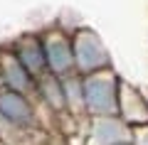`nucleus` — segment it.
<instances>
[{"label": "nucleus", "instance_id": "obj_1", "mask_svg": "<svg viewBox=\"0 0 148 145\" xmlns=\"http://www.w3.org/2000/svg\"><path fill=\"white\" fill-rule=\"evenodd\" d=\"M84 108L89 116H114L119 113V88L121 74L114 67L84 74Z\"/></svg>", "mask_w": 148, "mask_h": 145}, {"label": "nucleus", "instance_id": "obj_2", "mask_svg": "<svg viewBox=\"0 0 148 145\" xmlns=\"http://www.w3.org/2000/svg\"><path fill=\"white\" fill-rule=\"evenodd\" d=\"M72 49H74V71H79L82 76L114 67V59H111L106 42L89 25L72 27Z\"/></svg>", "mask_w": 148, "mask_h": 145}, {"label": "nucleus", "instance_id": "obj_3", "mask_svg": "<svg viewBox=\"0 0 148 145\" xmlns=\"http://www.w3.org/2000/svg\"><path fill=\"white\" fill-rule=\"evenodd\" d=\"M45 47V59H47V71L64 76V74L74 71V49H72V30L64 27L62 22H52V25L40 30Z\"/></svg>", "mask_w": 148, "mask_h": 145}, {"label": "nucleus", "instance_id": "obj_4", "mask_svg": "<svg viewBox=\"0 0 148 145\" xmlns=\"http://www.w3.org/2000/svg\"><path fill=\"white\" fill-rule=\"evenodd\" d=\"M84 123H86L84 145H116V143H123V140H131V133H133V128L119 113L89 116Z\"/></svg>", "mask_w": 148, "mask_h": 145}, {"label": "nucleus", "instance_id": "obj_5", "mask_svg": "<svg viewBox=\"0 0 148 145\" xmlns=\"http://www.w3.org/2000/svg\"><path fill=\"white\" fill-rule=\"evenodd\" d=\"M35 81L37 79L32 76V71L12 52L10 42H0V86H8L35 99Z\"/></svg>", "mask_w": 148, "mask_h": 145}, {"label": "nucleus", "instance_id": "obj_6", "mask_svg": "<svg viewBox=\"0 0 148 145\" xmlns=\"http://www.w3.org/2000/svg\"><path fill=\"white\" fill-rule=\"evenodd\" d=\"M35 101L45 116L52 120H64L67 116V103H64V88H62V76L52 71H45L42 76H37L35 81ZM77 123V120H74Z\"/></svg>", "mask_w": 148, "mask_h": 145}, {"label": "nucleus", "instance_id": "obj_7", "mask_svg": "<svg viewBox=\"0 0 148 145\" xmlns=\"http://www.w3.org/2000/svg\"><path fill=\"white\" fill-rule=\"evenodd\" d=\"M12 52L17 54L22 64L32 71V76H42L47 71V59H45V47H42V37H40V30H27L20 32L17 37L10 39Z\"/></svg>", "mask_w": 148, "mask_h": 145}, {"label": "nucleus", "instance_id": "obj_8", "mask_svg": "<svg viewBox=\"0 0 148 145\" xmlns=\"http://www.w3.org/2000/svg\"><path fill=\"white\" fill-rule=\"evenodd\" d=\"M119 116L126 120L128 125H141L148 123V101L141 86L121 79V88H119Z\"/></svg>", "mask_w": 148, "mask_h": 145}, {"label": "nucleus", "instance_id": "obj_9", "mask_svg": "<svg viewBox=\"0 0 148 145\" xmlns=\"http://www.w3.org/2000/svg\"><path fill=\"white\" fill-rule=\"evenodd\" d=\"M62 88H64V103H67V116L72 120H86V108H84V79L79 71H69L62 76Z\"/></svg>", "mask_w": 148, "mask_h": 145}, {"label": "nucleus", "instance_id": "obj_10", "mask_svg": "<svg viewBox=\"0 0 148 145\" xmlns=\"http://www.w3.org/2000/svg\"><path fill=\"white\" fill-rule=\"evenodd\" d=\"M133 145H148V123L141 125H133V133H131Z\"/></svg>", "mask_w": 148, "mask_h": 145}, {"label": "nucleus", "instance_id": "obj_11", "mask_svg": "<svg viewBox=\"0 0 148 145\" xmlns=\"http://www.w3.org/2000/svg\"><path fill=\"white\" fill-rule=\"evenodd\" d=\"M116 145H133V140H123V143H116Z\"/></svg>", "mask_w": 148, "mask_h": 145}, {"label": "nucleus", "instance_id": "obj_12", "mask_svg": "<svg viewBox=\"0 0 148 145\" xmlns=\"http://www.w3.org/2000/svg\"><path fill=\"white\" fill-rule=\"evenodd\" d=\"M143 88V93H146V101H148V86H141Z\"/></svg>", "mask_w": 148, "mask_h": 145}]
</instances>
